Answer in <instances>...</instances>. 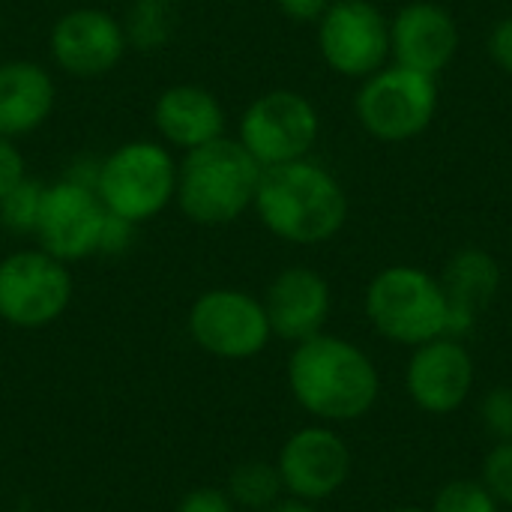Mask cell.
<instances>
[{
    "label": "cell",
    "instance_id": "obj_27",
    "mask_svg": "<svg viewBox=\"0 0 512 512\" xmlns=\"http://www.w3.org/2000/svg\"><path fill=\"white\" fill-rule=\"evenodd\" d=\"M177 512H237L234 501L228 498L225 489H213V486H198L192 492H186L177 504Z\"/></svg>",
    "mask_w": 512,
    "mask_h": 512
},
{
    "label": "cell",
    "instance_id": "obj_22",
    "mask_svg": "<svg viewBox=\"0 0 512 512\" xmlns=\"http://www.w3.org/2000/svg\"><path fill=\"white\" fill-rule=\"evenodd\" d=\"M42 192L45 186L33 177H24L3 201H0V222L15 231V234H33L36 216L42 207Z\"/></svg>",
    "mask_w": 512,
    "mask_h": 512
},
{
    "label": "cell",
    "instance_id": "obj_7",
    "mask_svg": "<svg viewBox=\"0 0 512 512\" xmlns=\"http://www.w3.org/2000/svg\"><path fill=\"white\" fill-rule=\"evenodd\" d=\"M75 294L69 264L45 249H18L0 261V321L42 330L66 315Z\"/></svg>",
    "mask_w": 512,
    "mask_h": 512
},
{
    "label": "cell",
    "instance_id": "obj_12",
    "mask_svg": "<svg viewBox=\"0 0 512 512\" xmlns=\"http://www.w3.org/2000/svg\"><path fill=\"white\" fill-rule=\"evenodd\" d=\"M48 48L57 69L72 78L93 81L120 66L129 42L117 15L99 6H75L54 21Z\"/></svg>",
    "mask_w": 512,
    "mask_h": 512
},
{
    "label": "cell",
    "instance_id": "obj_25",
    "mask_svg": "<svg viewBox=\"0 0 512 512\" xmlns=\"http://www.w3.org/2000/svg\"><path fill=\"white\" fill-rule=\"evenodd\" d=\"M483 432L495 441H512V387H495L480 402Z\"/></svg>",
    "mask_w": 512,
    "mask_h": 512
},
{
    "label": "cell",
    "instance_id": "obj_19",
    "mask_svg": "<svg viewBox=\"0 0 512 512\" xmlns=\"http://www.w3.org/2000/svg\"><path fill=\"white\" fill-rule=\"evenodd\" d=\"M57 87L51 72L36 60L0 63V135L24 138L54 114Z\"/></svg>",
    "mask_w": 512,
    "mask_h": 512
},
{
    "label": "cell",
    "instance_id": "obj_17",
    "mask_svg": "<svg viewBox=\"0 0 512 512\" xmlns=\"http://www.w3.org/2000/svg\"><path fill=\"white\" fill-rule=\"evenodd\" d=\"M153 126L162 144L189 153L225 135V108L201 84H171L153 102Z\"/></svg>",
    "mask_w": 512,
    "mask_h": 512
},
{
    "label": "cell",
    "instance_id": "obj_30",
    "mask_svg": "<svg viewBox=\"0 0 512 512\" xmlns=\"http://www.w3.org/2000/svg\"><path fill=\"white\" fill-rule=\"evenodd\" d=\"M333 0H276L279 12L300 24H318V18L330 9Z\"/></svg>",
    "mask_w": 512,
    "mask_h": 512
},
{
    "label": "cell",
    "instance_id": "obj_14",
    "mask_svg": "<svg viewBox=\"0 0 512 512\" xmlns=\"http://www.w3.org/2000/svg\"><path fill=\"white\" fill-rule=\"evenodd\" d=\"M474 375L471 351L456 336H438L414 348L405 369V390L420 411L453 414L468 402Z\"/></svg>",
    "mask_w": 512,
    "mask_h": 512
},
{
    "label": "cell",
    "instance_id": "obj_21",
    "mask_svg": "<svg viewBox=\"0 0 512 512\" xmlns=\"http://www.w3.org/2000/svg\"><path fill=\"white\" fill-rule=\"evenodd\" d=\"M126 42L138 51H159L174 39L177 6L174 0H135L126 21Z\"/></svg>",
    "mask_w": 512,
    "mask_h": 512
},
{
    "label": "cell",
    "instance_id": "obj_13",
    "mask_svg": "<svg viewBox=\"0 0 512 512\" xmlns=\"http://www.w3.org/2000/svg\"><path fill=\"white\" fill-rule=\"evenodd\" d=\"M285 495L318 504L333 498L351 477V450L330 426L297 429L276 456Z\"/></svg>",
    "mask_w": 512,
    "mask_h": 512
},
{
    "label": "cell",
    "instance_id": "obj_15",
    "mask_svg": "<svg viewBox=\"0 0 512 512\" xmlns=\"http://www.w3.org/2000/svg\"><path fill=\"white\" fill-rule=\"evenodd\" d=\"M459 51L456 18L432 0H414L390 21V57L393 63L438 78Z\"/></svg>",
    "mask_w": 512,
    "mask_h": 512
},
{
    "label": "cell",
    "instance_id": "obj_33",
    "mask_svg": "<svg viewBox=\"0 0 512 512\" xmlns=\"http://www.w3.org/2000/svg\"><path fill=\"white\" fill-rule=\"evenodd\" d=\"M0 24H3V12H0Z\"/></svg>",
    "mask_w": 512,
    "mask_h": 512
},
{
    "label": "cell",
    "instance_id": "obj_10",
    "mask_svg": "<svg viewBox=\"0 0 512 512\" xmlns=\"http://www.w3.org/2000/svg\"><path fill=\"white\" fill-rule=\"evenodd\" d=\"M192 342L219 360H252L270 339V321L264 303L240 288H210L189 309Z\"/></svg>",
    "mask_w": 512,
    "mask_h": 512
},
{
    "label": "cell",
    "instance_id": "obj_31",
    "mask_svg": "<svg viewBox=\"0 0 512 512\" xmlns=\"http://www.w3.org/2000/svg\"><path fill=\"white\" fill-rule=\"evenodd\" d=\"M264 512H318V507H315V504H309V501H300V498L282 495L273 507H267Z\"/></svg>",
    "mask_w": 512,
    "mask_h": 512
},
{
    "label": "cell",
    "instance_id": "obj_24",
    "mask_svg": "<svg viewBox=\"0 0 512 512\" xmlns=\"http://www.w3.org/2000/svg\"><path fill=\"white\" fill-rule=\"evenodd\" d=\"M486 489L495 495L498 504L512 510V441H498L486 459H483V477Z\"/></svg>",
    "mask_w": 512,
    "mask_h": 512
},
{
    "label": "cell",
    "instance_id": "obj_23",
    "mask_svg": "<svg viewBox=\"0 0 512 512\" xmlns=\"http://www.w3.org/2000/svg\"><path fill=\"white\" fill-rule=\"evenodd\" d=\"M498 507L483 480H450L438 489L429 512H498Z\"/></svg>",
    "mask_w": 512,
    "mask_h": 512
},
{
    "label": "cell",
    "instance_id": "obj_18",
    "mask_svg": "<svg viewBox=\"0 0 512 512\" xmlns=\"http://www.w3.org/2000/svg\"><path fill=\"white\" fill-rule=\"evenodd\" d=\"M447 306H450V333L447 336H465L474 330L480 315L492 306L498 288H501V267L498 261L477 246L459 249L438 276Z\"/></svg>",
    "mask_w": 512,
    "mask_h": 512
},
{
    "label": "cell",
    "instance_id": "obj_28",
    "mask_svg": "<svg viewBox=\"0 0 512 512\" xmlns=\"http://www.w3.org/2000/svg\"><path fill=\"white\" fill-rule=\"evenodd\" d=\"M135 228L138 225L126 222V219H117V216L108 213L105 228H102V240H99V252L102 255H120V252H126L132 246Z\"/></svg>",
    "mask_w": 512,
    "mask_h": 512
},
{
    "label": "cell",
    "instance_id": "obj_16",
    "mask_svg": "<svg viewBox=\"0 0 512 512\" xmlns=\"http://www.w3.org/2000/svg\"><path fill=\"white\" fill-rule=\"evenodd\" d=\"M261 303L273 336L297 345L324 333L333 294H330V282L318 270L288 267L270 282Z\"/></svg>",
    "mask_w": 512,
    "mask_h": 512
},
{
    "label": "cell",
    "instance_id": "obj_29",
    "mask_svg": "<svg viewBox=\"0 0 512 512\" xmlns=\"http://www.w3.org/2000/svg\"><path fill=\"white\" fill-rule=\"evenodd\" d=\"M489 54L492 60L512 75V15L510 18H501L492 33H489Z\"/></svg>",
    "mask_w": 512,
    "mask_h": 512
},
{
    "label": "cell",
    "instance_id": "obj_1",
    "mask_svg": "<svg viewBox=\"0 0 512 512\" xmlns=\"http://www.w3.org/2000/svg\"><path fill=\"white\" fill-rule=\"evenodd\" d=\"M285 372L294 402L324 423L366 417L381 393V375L372 357L360 345L330 333L297 342Z\"/></svg>",
    "mask_w": 512,
    "mask_h": 512
},
{
    "label": "cell",
    "instance_id": "obj_8",
    "mask_svg": "<svg viewBox=\"0 0 512 512\" xmlns=\"http://www.w3.org/2000/svg\"><path fill=\"white\" fill-rule=\"evenodd\" d=\"M321 135V117L300 90L276 87L249 102L240 117L237 141L261 168L306 159Z\"/></svg>",
    "mask_w": 512,
    "mask_h": 512
},
{
    "label": "cell",
    "instance_id": "obj_6",
    "mask_svg": "<svg viewBox=\"0 0 512 512\" xmlns=\"http://www.w3.org/2000/svg\"><path fill=\"white\" fill-rule=\"evenodd\" d=\"M438 111V78L405 69L399 63L381 66L363 78L354 96V114L360 126L387 144L411 141L423 135Z\"/></svg>",
    "mask_w": 512,
    "mask_h": 512
},
{
    "label": "cell",
    "instance_id": "obj_3",
    "mask_svg": "<svg viewBox=\"0 0 512 512\" xmlns=\"http://www.w3.org/2000/svg\"><path fill=\"white\" fill-rule=\"evenodd\" d=\"M261 165L237 138H216L201 144L177 162V207L204 228L237 222L255 204Z\"/></svg>",
    "mask_w": 512,
    "mask_h": 512
},
{
    "label": "cell",
    "instance_id": "obj_5",
    "mask_svg": "<svg viewBox=\"0 0 512 512\" xmlns=\"http://www.w3.org/2000/svg\"><path fill=\"white\" fill-rule=\"evenodd\" d=\"M366 315L384 339L408 348L450 333L441 279L411 264H393L369 282Z\"/></svg>",
    "mask_w": 512,
    "mask_h": 512
},
{
    "label": "cell",
    "instance_id": "obj_20",
    "mask_svg": "<svg viewBox=\"0 0 512 512\" xmlns=\"http://www.w3.org/2000/svg\"><path fill=\"white\" fill-rule=\"evenodd\" d=\"M225 492L234 501V507L264 512L285 495V486H282V477L276 471V462L249 459L231 471Z\"/></svg>",
    "mask_w": 512,
    "mask_h": 512
},
{
    "label": "cell",
    "instance_id": "obj_26",
    "mask_svg": "<svg viewBox=\"0 0 512 512\" xmlns=\"http://www.w3.org/2000/svg\"><path fill=\"white\" fill-rule=\"evenodd\" d=\"M27 177V162L24 153L18 150V144L12 138L0 135V201Z\"/></svg>",
    "mask_w": 512,
    "mask_h": 512
},
{
    "label": "cell",
    "instance_id": "obj_2",
    "mask_svg": "<svg viewBox=\"0 0 512 512\" xmlns=\"http://www.w3.org/2000/svg\"><path fill=\"white\" fill-rule=\"evenodd\" d=\"M252 210L273 237L321 246L345 228L348 192L330 168L306 156L264 168Z\"/></svg>",
    "mask_w": 512,
    "mask_h": 512
},
{
    "label": "cell",
    "instance_id": "obj_9",
    "mask_svg": "<svg viewBox=\"0 0 512 512\" xmlns=\"http://www.w3.org/2000/svg\"><path fill=\"white\" fill-rule=\"evenodd\" d=\"M108 210L96 195V183L69 168L66 177L45 186L36 216V246L63 264L84 261L99 252Z\"/></svg>",
    "mask_w": 512,
    "mask_h": 512
},
{
    "label": "cell",
    "instance_id": "obj_32",
    "mask_svg": "<svg viewBox=\"0 0 512 512\" xmlns=\"http://www.w3.org/2000/svg\"><path fill=\"white\" fill-rule=\"evenodd\" d=\"M393 512H429V510H417V507H402V510H393Z\"/></svg>",
    "mask_w": 512,
    "mask_h": 512
},
{
    "label": "cell",
    "instance_id": "obj_4",
    "mask_svg": "<svg viewBox=\"0 0 512 512\" xmlns=\"http://www.w3.org/2000/svg\"><path fill=\"white\" fill-rule=\"evenodd\" d=\"M96 195L111 216L132 225L162 216L177 195V159L171 147L150 138L120 144L96 165Z\"/></svg>",
    "mask_w": 512,
    "mask_h": 512
},
{
    "label": "cell",
    "instance_id": "obj_11",
    "mask_svg": "<svg viewBox=\"0 0 512 512\" xmlns=\"http://www.w3.org/2000/svg\"><path fill=\"white\" fill-rule=\"evenodd\" d=\"M324 63L345 78H369L390 57V21L372 0H333L318 18Z\"/></svg>",
    "mask_w": 512,
    "mask_h": 512
}]
</instances>
